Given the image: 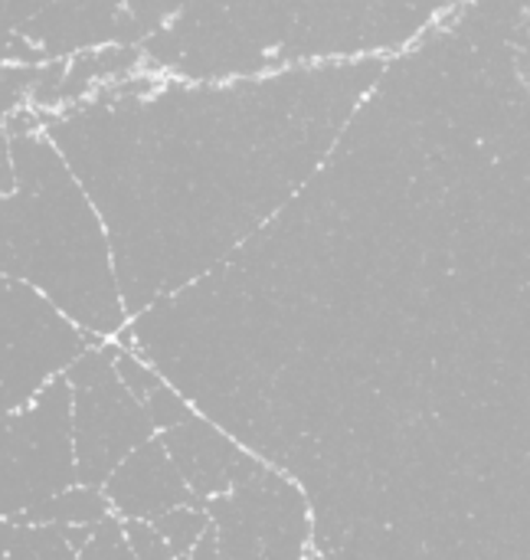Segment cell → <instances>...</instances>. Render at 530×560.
<instances>
[{
    "label": "cell",
    "instance_id": "12",
    "mask_svg": "<svg viewBox=\"0 0 530 560\" xmlns=\"http://www.w3.org/2000/svg\"><path fill=\"white\" fill-rule=\"evenodd\" d=\"M79 560H138L128 545L125 522L118 515H108L98 525H92L85 545L79 548Z\"/></svg>",
    "mask_w": 530,
    "mask_h": 560
},
{
    "label": "cell",
    "instance_id": "10",
    "mask_svg": "<svg viewBox=\"0 0 530 560\" xmlns=\"http://www.w3.org/2000/svg\"><path fill=\"white\" fill-rule=\"evenodd\" d=\"M3 560H79V548L66 528L52 525H16L13 545Z\"/></svg>",
    "mask_w": 530,
    "mask_h": 560
},
{
    "label": "cell",
    "instance_id": "9",
    "mask_svg": "<svg viewBox=\"0 0 530 560\" xmlns=\"http://www.w3.org/2000/svg\"><path fill=\"white\" fill-rule=\"evenodd\" d=\"M111 515V505L98 486H69L43 505L23 512L16 525H52V528H92Z\"/></svg>",
    "mask_w": 530,
    "mask_h": 560
},
{
    "label": "cell",
    "instance_id": "7",
    "mask_svg": "<svg viewBox=\"0 0 530 560\" xmlns=\"http://www.w3.org/2000/svg\"><path fill=\"white\" fill-rule=\"evenodd\" d=\"M164 450L170 453L174 466L180 469L184 482L190 486L197 502H213L249 479H256L266 463H259L252 453H246L236 440H229L216 423L193 413L184 423L157 433Z\"/></svg>",
    "mask_w": 530,
    "mask_h": 560
},
{
    "label": "cell",
    "instance_id": "5",
    "mask_svg": "<svg viewBox=\"0 0 530 560\" xmlns=\"http://www.w3.org/2000/svg\"><path fill=\"white\" fill-rule=\"evenodd\" d=\"M72 394V450L79 486H105L118 463L157 436L148 407L125 387L115 371L111 341L92 345L69 371Z\"/></svg>",
    "mask_w": 530,
    "mask_h": 560
},
{
    "label": "cell",
    "instance_id": "3",
    "mask_svg": "<svg viewBox=\"0 0 530 560\" xmlns=\"http://www.w3.org/2000/svg\"><path fill=\"white\" fill-rule=\"evenodd\" d=\"M75 482L72 394L62 374L36 400L0 417V522H16Z\"/></svg>",
    "mask_w": 530,
    "mask_h": 560
},
{
    "label": "cell",
    "instance_id": "4",
    "mask_svg": "<svg viewBox=\"0 0 530 560\" xmlns=\"http://www.w3.org/2000/svg\"><path fill=\"white\" fill-rule=\"evenodd\" d=\"M92 345L102 341L62 315L43 292L0 276V417L36 400Z\"/></svg>",
    "mask_w": 530,
    "mask_h": 560
},
{
    "label": "cell",
    "instance_id": "14",
    "mask_svg": "<svg viewBox=\"0 0 530 560\" xmlns=\"http://www.w3.org/2000/svg\"><path fill=\"white\" fill-rule=\"evenodd\" d=\"M125 535L128 545L138 560H174L177 555L170 551V545L161 538V532L151 522H125Z\"/></svg>",
    "mask_w": 530,
    "mask_h": 560
},
{
    "label": "cell",
    "instance_id": "11",
    "mask_svg": "<svg viewBox=\"0 0 530 560\" xmlns=\"http://www.w3.org/2000/svg\"><path fill=\"white\" fill-rule=\"evenodd\" d=\"M151 525L161 532V538H164V541L170 545V551L180 558V555H190V551H193V545L207 535V528L213 525V518H210V509L197 502V505L170 509V512L157 515Z\"/></svg>",
    "mask_w": 530,
    "mask_h": 560
},
{
    "label": "cell",
    "instance_id": "15",
    "mask_svg": "<svg viewBox=\"0 0 530 560\" xmlns=\"http://www.w3.org/2000/svg\"><path fill=\"white\" fill-rule=\"evenodd\" d=\"M190 560H223L220 558V535H216V525H210L207 535L193 545Z\"/></svg>",
    "mask_w": 530,
    "mask_h": 560
},
{
    "label": "cell",
    "instance_id": "8",
    "mask_svg": "<svg viewBox=\"0 0 530 560\" xmlns=\"http://www.w3.org/2000/svg\"><path fill=\"white\" fill-rule=\"evenodd\" d=\"M102 492L111 505V515H118L121 522H154L170 509L197 505L190 486L184 482L161 436H151L134 453H128L118 463V469L105 479Z\"/></svg>",
    "mask_w": 530,
    "mask_h": 560
},
{
    "label": "cell",
    "instance_id": "1",
    "mask_svg": "<svg viewBox=\"0 0 530 560\" xmlns=\"http://www.w3.org/2000/svg\"><path fill=\"white\" fill-rule=\"evenodd\" d=\"M282 89L187 79L46 128L108 230L128 322L207 276L269 217Z\"/></svg>",
    "mask_w": 530,
    "mask_h": 560
},
{
    "label": "cell",
    "instance_id": "6",
    "mask_svg": "<svg viewBox=\"0 0 530 560\" xmlns=\"http://www.w3.org/2000/svg\"><path fill=\"white\" fill-rule=\"evenodd\" d=\"M223 560H305L311 548L308 509L275 469L207 502Z\"/></svg>",
    "mask_w": 530,
    "mask_h": 560
},
{
    "label": "cell",
    "instance_id": "17",
    "mask_svg": "<svg viewBox=\"0 0 530 560\" xmlns=\"http://www.w3.org/2000/svg\"><path fill=\"white\" fill-rule=\"evenodd\" d=\"M174 560H190V555H180V558H174Z\"/></svg>",
    "mask_w": 530,
    "mask_h": 560
},
{
    "label": "cell",
    "instance_id": "2",
    "mask_svg": "<svg viewBox=\"0 0 530 560\" xmlns=\"http://www.w3.org/2000/svg\"><path fill=\"white\" fill-rule=\"evenodd\" d=\"M10 184L0 190V276L43 292L98 341H115L128 312L121 302L108 230L46 135L7 141Z\"/></svg>",
    "mask_w": 530,
    "mask_h": 560
},
{
    "label": "cell",
    "instance_id": "13",
    "mask_svg": "<svg viewBox=\"0 0 530 560\" xmlns=\"http://www.w3.org/2000/svg\"><path fill=\"white\" fill-rule=\"evenodd\" d=\"M144 407H148L151 423H154V430H157V433H164V430H170V427H177V423H184L187 417H193V413H197V410L187 404V397H184L177 387H170L167 381H164V384H157V387L148 394Z\"/></svg>",
    "mask_w": 530,
    "mask_h": 560
},
{
    "label": "cell",
    "instance_id": "16",
    "mask_svg": "<svg viewBox=\"0 0 530 560\" xmlns=\"http://www.w3.org/2000/svg\"><path fill=\"white\" fill-rule=\"evenodd\" d=\"M13 535H16V522H0V560L7 558V551L13 545Z\"/></svg>",
    "mask_w": 530,
    "mask_h": 560
}]
</instances>
